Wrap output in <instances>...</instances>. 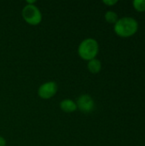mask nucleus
<instances>
[{
	"label": "nucleus",
	"mask_w": 145,
	"mask_h": 146,
	"mask_svg": "<svg viewBox=\"0 0 145 146\" xmlns=\"http://www.w3.org/2000/svg\"><path fill=\"white\" fill-rule=\"evenodd\" d=\"M138 29V21L132 17H123L115 24V32L117 35L127 38L134 35Z\"/></svg>",
	"instance_id": "nucleus-1"
},
{
	"label": "nucleus",
	"mask_w": 145,
	"mask_h": 146,
	"mask_svg": "<svg viewBox=\"0 0 145 146\" xmlns=\"http://www.w3.org/2000/svg\"><path fill=\"white\" fill-rule=\"evenodd\" d=\"M78 51L81 58L91 61L94 59L98 53V44L93 38H86L80 43Z\"/></svg>",
	"instance_id": "nucleus-2"
},
{
	"label": "nucleus",
	"mask_w": 145,
	"mask_h": 146,
	"mask_svg": "<svg viewBox=\"0 0 145 146\" xmlns=\"http://www.w3.org/2000/svg\"><path fill=\"white\" fill-rule=\"evenodd\" d=\"M22 16L30 25H38L42 20V15L39 9L33 4H27L22 9Z\"/></svg>",
	"instance_id": "nucleus-3"
},
{
	"label": "nucleus",
	"mask_w": 145,
	"mask_h": 146,
	"mask_svg": "<svg viewBox=\"0 0 145 146\" xmlns=\"http://www.w3.org/2000/svg\"><path fill=\"white\" fill-rule=\"evenodd\" d=\"M57 92V85L55 82H47L42 85L38 89V96L44 99L52 98Z\"/></svg>",
	"instance_id": "nucleus-4"
},
{
	"label": "nucleus",
	"mask_w": 145,
	"mask_h": 146,
	"mask_svg": "<svg viewBox=\"0 0 145 146\" xmlns=\"http://www.w3.org/2000/svg\"><path fill=\"white\" fill-rule=\"evenodd\" d=\"M76 105L80 111L84 113H89L91 112L94 109V101L89 95L85 94L79 98Z\"/></svg>",
	"instance_id": "nucleus-5"
},
{
	"label": "nucleus",
	"mask_w": 145,
	"mask_h": 146,
	"mask_svg": "<svg viewBox=\"0 0 145 146\" xmlns=\"http://www.w3.org/2000/svg\"><path fill=\"white\" fill-rule=\"evenodd\" d=\"M60 107L62 111L67 112V113L73 112L77 109L76 104L73 100H70V99H65V100L62 101L60 104Z\"/></svg>",
	"instance_id": "nucleus-6"
},
{
	"label": "nucleus",
	"mask_w": 145,
	"mask_h": 146,
	"mask_svg": "<svg viewBox=\"0 0 145 146\" xmlns=\"http://www.w3.org/2000/svg\"><path fill=\"white\" fill-rule=\"evenodd\" d=\"M87 67H88V69L91 73L92 74H97L100 70H101V68H102V64H101V62L97 59H92L91 61H89L88 64H87Z\"/></svg>",
	"instance_id": "nucleus-7"
},
{
	"label": "nucleus",
	"mask_w": 145,
	"mask_h": 146,
	"mask_svg": "<svg viewBox=\"0 0 145 146\" xmlns=\"http://www.w3.org/2000/svg\"><path fill=\"white\" fill-rule=\"evenodd\" d=\"M105 20L109 22V23H116L118 21V15L114 11H108L105 14Z\"/></svg>",
	"instance_id": "nucleus-8"
},
{
	"label": "nucleus",
	"mask_w": 145,
	"mask_h": 146,
	"mask_svg": "<svg viewBox=\"0 0 145 146\" xmlns=\"http://www.w3.org/2000/svg\"><path fill=\"white\" fill-rule=\"evenodd\" d=\"M132 4L136 10L139 12L145 11V0H134Z\"/></svg>",
	"instance_id": "nucleus-9"
},
{
	"label": "nucleus",
	"mask_w": 145,
	"mask_h": 146,
	"mask_svg": "<svg viewBox=\"0 0 145 146\" xmlns=\"http://www.w3.org/2000/svg\"><path fill=\"white\" fill-rule=\"evenodd\" d=\"M118 1L117 0H104L103 1V3H105L106 5H109V6H112V5H115V3H117Z\"/></svg>",
	"instance_id": "nucleus-10"
},
{
	"label": "nucleus",
	"mask_w": 145,
	"mask_h": 146,
	"mask_svg": "<svg viewBox=\"0 0 145 146\" xmlns=\"http://www.w3.org/2000/svg\"><path fill=\"white\" fill-rule=\"evenodd\" d=\"M6 145V142H5V139L0 136V146H5Z\"/></svg>",
	"instance_id": "nucleus-11"
}]
</instances>
